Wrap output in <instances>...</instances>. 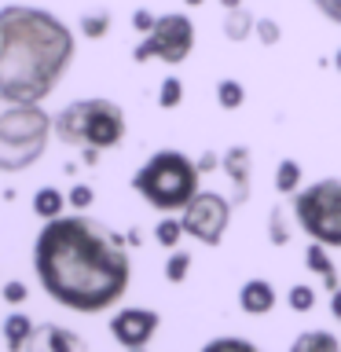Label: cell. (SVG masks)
I'll use <instances>...</instances> for the list:
<instances>
[{
    "label": "cell",
    "instance_id": "cell-6",
    "mask_svg": "<svg viewBox=\"0 0 341 352\" xmlns=\"http://www.w3.org/2000/svg\"><path fill=\"white\" fill-rule=\"evenodd\" d=\"M294 220L312 242H323L330 250H341V180L327 176L301 187L294 198Z\"/></svg>",
    "mask_w": 341,
    "mask_h": 352
},
{
    "label": "cell",
    "instance_id": "cell-1",
    "mask_svg": "<svg viewBox=\"0 0 341 352\" xmlns=\"http://www.w3.org/2000/svg\"><path fill=\"white\" fill-rule=\"evenodd\" d=\"M33 272L55 305L81 316L114 308L132 283L125 239L85 213L44 220L33 242Z\"/></svg>",
    "mask_w": 341,
    "mask_h": 352
},
{
    "label": "cell",
    "instance_id": "cell-21",
    "mask_svg": "<svg viewBox=\"0 0 341 352\" xmlns=\"http://www.w3.org/2000/svg\"><path fill=\"white\" fill-rule=\"evenodd\" d=\"M202 352H261L253 341L246 338H235V334H224V338H213V341H206Z\"/></svg>",
    "mask_w": 341,
    "mask_h": 352
},
{
    "label": "cell",
    "instance_id": "cell-31",
    "mask_svg": "<svg viewBox=\"0 0 341 352\" xmlns=\"http://www.w3.org/2000/svg\"><path fill=\"white\" fill-rule=\"evenodd\" d=\"M312 4L319 8V15H327L330 22H338V26H341V0H312Z\"/></svg>",
    "mask_w": 341,
    "mask_h": 352
},
{
    "label": "cell",
    "instance_id": "cell-32",
    "mask_svg": "<svg viewBox=\"0 0 341 352\" xmlns=\"http://www.w3.org/2000/svg\"><path fill=\"white\" fill-rule=\"evenodd\" d=\"M330 316H334L338 323H341V286H338L334 294H330Z\"/></svg>",
    "mask_w": 341,
    "mask_h": 352
},
{
    "label": "cell",
    "instance_id": "cell-9",
    "mask_svg": "<svg viewBox=\"0 0 341 352\" xmlns=\"http://www.w3.org/2000/svg\"><path fill=\"white\" fill-rule=\"evenodd\" d=\"M158 323H162V316L154 312V308H140V305L118 308V312L110 316V338L129 352L132 349H147L151 338L158 334Z\"/></svg>",
    "mask_w": 341,
    "mask_h": 352
},
{
    "label": "cell",
    "instance_id": "cell-2",
    "mask_svg": "<svg viewBox=\"0 0 341 352\" xmlns=\"http://www.w3.org/2000/svg\"><path fill=\"white\" fill-rule=\"evenodd\" d=\"M77 52L74 30L33 4L0 8V92L44 103L66 77Z\"/></svg>",
    "mask_w": 341,
    "mask_h": 352
},
{
    "label": "cell",
    "instance_id": "cell-17",
    "mask_svg": "<svg viewBox=\"0 0 341 352\" xmlns=\"http://www.w3.org/2000/svg\"><path fill=\"white\" fill-rule=\"evenodd\" d=\"M70 206L66 202V195L59 191V187H41L37 195H33V213H37L41 220H55L63 217V209Z\"/></svg>",
    "mask_w": 341,
    "mask_h": 352
},
{
    "label": "cell",
    "instance_id": "cell-28",
    "mask_svg": "<svg viewBox=\"0 0 341 352\" xmlns=\"http://www.w3.org/2000/svg\"><path fill=\"white\" fill-rule=\"evenodd\" d=\"M0 297H4L8 305H26V297H30V290H26V283H19V279H11V283H4V290H0Z\"/></svg>",
    "mask_w": 341,
    "mask_h": 352
},
{
    "label": "cell",
    "instance_id": "cell-25",
    "mask_svg": "<svg viewBox=\"0 0 341 352\" xmlns=\"http://www.w3.org/2000/svg\"><path fill=\"white\" fill-rule=\"evenodd\" d=\"M107 30H110V15H107V11H96V15H81V33H85L88 41L107 37Z\"/></svg>",
    "mask_w": 341,
    "mask_h": 352
},
{
    "label": "cell",
    "instance_id": "cell-33",
    "mask_svg": "<svg viewBox=\"0 0 341 352\" xmlns=\"http://www.w3.org/2000/svg\"><path fill=\"white\" fill-rule=\"evenodd\" d=\"M213 165H220L213 154H202V158H198V169H202V173H206V169H213Z\"/></svg>",
    "mask_w": 341,
    "mask_h": 352
},
{
    "label": "cell",
    "instance_id": "cell-13",
    "mask_svg": "<svg viewBox=\"0 0 341 352\" xmlns=\"http://www.w3.org/2000/svg\"><path fill=\"white\" fill-rule=\"evenodd\" d=\"M305 261H308V268H312L316 275H323V283L330 286V290H338V272H334V261H330V246H323V242H308V250H305Z\"/></svg>",
    "mask_w": 341,
    "mask_h": 352
},
{
    "label": "cell",
    "instance_id": "cell-14",
    "mask_svg": "<svg viewBox=\"0 0 341 352\" xmlns=\"http://www.w3.org/2000/svg\"><path fill=\"white\" fill-rule=\"evenodd\" d=\"M33 319L26 316V312H11L8 319H4V341H8V352H22L26 349V341H30V334H33Z\"/></svg>",
    "mask_w": 341,
    "mask_h": 352
},
{
    "label": "cell",
    "instance_id": "cell-19",
    "mask_svg": "<svg viewBox=\"0 0 341 352\" xmlns=\"http://www.w3.org/2000/svg\"><path fill=\"white\" fill-rule=\"evenodd\" d=\"M184 235H187V231H184V220L173 217V213H165V217L158 220V228H154V242H158V246H165V250H176Z\"/></svg>",
    "mask_w": 341,
    "mask_h": 352
},
{
    "label": "cell",
    "instance_id": "cell-8",
    "mask_svg": "<svg viewBox=\"0 0 341 352\" xmlns=\"http://www.w3.org/2000/svg\"><path fill=\"white\" fill-rule=\"evenodd\" d=\"M180 220H184V231L195 242H202V246H220V242H224V231L231 224V202L217 191H198L180 213Z\"/></svg>",
    "mask_w": 341,
    "mask_h": 352
},
{
    "label": "cell",
    "instance_id": "cell-18",
    "mask_svg": "<svg viewBox=\"0 0 341 352\" xmlns=\"http://www.w3.org/2000/svg\"><path fill=\"white\" fill-rule=\"evenodd\" d=\"M253 30H257V19H253L246 8H231L224 15V37L228 41H250Z\"/></svg>",
    "mask_w": 341,
    "mask_h": 352
},
{
    "label": "cell",
    "instance_id": "cell-12",
    "mask_svg": "<svg viewBox=\"0 0 341 352\" xmlns=\"http://www.w3.org/2000/svg\"><path fill=\"white\" fill-rule=\"evenodd\" d=\"M239 308L246 316H268L275 308V286L268 279H246L239 286Z\"/></svg>",
    "mask_w": 341,
    "mask_h": 352
},
{
    "label": "cell",
    "instance_id": "cell-26",
    "mask_svg": "<svg viewBox=\"0 0 341 352\" xmlns=\"http://www.w3.org/2000/svg\"><path fill=\"white\" fill-rule=\"evenodd\" d=\"M286 301H290L294 312H312L316 308V290L305 286V283H297V286H290V297H286Z\"/></svg>",
    "mask_w": 341,
    "mask_h": 352
},
{
    "label": "cell",
    "instance_id": "cell-22",
    "mask_svg": "<svg viewBox=\"0 0 341 352\" xmlns=\"http://www.w3.org/2000/svg\"><path fill=\"white\" fill-rule=\"evenodd\" d=\"M187 272H191V253L184 250H173L169 261H165V279H169L173 286H180L187 279Z\"/></svg>",
    "mask_w": 341,
    "mask_h": 352
},
{
    "label": "cell",
    "instance_id": "cell-16",
    "mask_svg": "<svg viewBox=\"0 0 341 352\" xmlns=\"http://www.w3.org/2000/svg\"><path fill=\"white\" fill-rule=\"evenodd\" d=\"M301 180H305V169L297 158H283L279 165H275V187H279V195L294 198L297 191H301Z\"/></svg>",
    "mask_w": 341,
    "mask_h": 352
},
{
    "label": "cell",
    "instance_id": "cell-15",
    "mask_svg": "<svg viewBox=\"0 0 341 352\" xmlns=\"http://www.w3.org/2000/svg\"><path fill=\"white\" fill-rule=\"evenodd\" d=\"M290 352H341V341L330 330H301L294 338Z\"/></svg>",
    "mask_w": 341,
    "mask_h": 352
},
{
    "label": "cell",
    "instance_id": "cell-35",
    "mask_svg": "<svg viewBox=\"0 0 341 352\" xmlns=\"http://www.w3.org/2000/svg\"><path fill=\"white\" fill-rule=\"evenodd\" d=\"M184 4H187V8H198V4H206V0H184Z\"/></svg>",
    "mask_w": 341,
    "mask_h": 352
},
{
    "label": "cell",
    "instance_id": "cell-30",
    "mask_svg": "<svg viewBox=\"0 0 341 352\" xmlns=\"http://www.w3.org/2000/svg\"><path fill=\"white\" fill-rule=\"evenodd\" d=\"M154 22H158V15H151L147 8L132 11V26H136V33H143V37H147V33L154 30Z\"/></svg>",
    "mask_w": 341,
    "mask_h": 352
},
{
    "label": "cell",
    "instance_id": "cell-27",
    "mask_svg": "<svg viewBox=\"0 0 341 352\" xmlns=\"http://www.w3.org/2000/svg\"><path fill=\"white\" fill-rule=\"evenodd\" d=\"M66 202H70V206L77 209V213H85V209L96 202V191H92L88 184H74L70 191H66Z\"/></svg>",
    "mask_w": 341,
    "mask_h": 352
},
{
    "label": "cell",
    "instance_id": "cell-7",
    "mask_svg": "<svg viewBox=\"0 0 341 352\" xmlns=\"http://www.w3.org/2000/svg\"><path fill=\"white\" fill-rule=\"evenodd\" d=\"M191 52H195V22L184 11H169V15H158L154 30L136 44L132 59L136 63L158 59L165 66H180V63H187Z\"/></svg>",
    "mask_w": 341,
    "mask_h": 352
},
{
    "label": "cell",
    "instance_id": "cell-5",
    "mask_svg": "<svg viewBox=\"0 0 341 352\" xmlns=\"http://www.w3.org/2000/svg\"><path fill=\"white\" fill-rule=\"evenodd\" d=\"M129 132L125 110L114 99L92 96V99H74L55 114V136L66 147H92V151H114Z\"/></svg>",
    "mask_w": 341,
    "mask_h": 352
},
{
    "label": "cell",
    "instance_id": "cell-23",
    "mask_svg": "<svg viewBox=\"0 0 341 352\" xmlns=\"http://www.w3.org/2000/svg\"><path fill=\"white\" fill-rule=\"evenodd\" d=\"M184 103V81L180 77H165L162 88H158V107L162 110H176Z\"/></svg>",
    "mask_w": 341,
    "mask_h": 352
},
{
    "label": "cell",
    "instance_id": "cell-34",
    "mask_svg": "<svg viewBox=\"0 0 341 352\" xmlns=\"http://www.w3.org/2000/svg\"><path fill=\"white\" fill-rule=\"evenodd\" d=\"M220 4H224V8L231 11V8H242V0H220Z\"/></svg>",
    "mask_w": 341,
    "mask_h": 352
},
{
    "label": "cell",
    "instance_id": "cell-36",
    "mask_svg": "<svg viewBox=\"0 0 341 352\" xmlns=\"http://www.w3.org/2000/svg\"><path fill=\"white\" fill-rule=\"evenodd\" d=\"M334 66H338V70H341V52H338V55H334Z\"/></svg>",
    "mask_w": 341,
    "mask_h": 352
},
{
    "label": "cell",
    "instance_id": "cell-10",
    "mask_svg": "<svg viewBox=\"0 0 341 352\" xmlns=\"http://www.w3.org/2000/svg\"><path fill=\"white\" fill-rule=\"evenodd\" d=\"M22 352H88V341L59 323H37Z\"/></svg>",
    "mask_w": 341,
    "mask_h": 352
},
{
    "label": "cell",
    "instance_id": "cell-29",
    "mask_svg": "<svg viewBox=\"0 0 341 352\" xmlns=\"http://www.w3.org/2000/svg\"><path fill=\"white\" fill-rule=\"evenodd\" d=\"M279 37H283L279 22L275 19H257V41L261 44H279Z\"/></svg>",
    "mask_w": 341,
    "mask_h": 352
},
{
    "label": "cell",
    "instance_id": "cell-4",
    "mask_svg": "<svg viewBox=\"0 0 341 352\" xmlns=\"http://www.w3.org/2000/svg\"><path fill=\"white\" fill-rule=\"evenodd\" d=\"M202 169L184 151H154L132 176V191L158 213H184L187 202L202 191Z\"/></svg>",
    "mask_w": 341,
    "mask_h": 352
},
{
    "label": "cell",
    "instance_id": "cell-24",
    "mask_svg": "<svg viewBox=\"0 0 341 352\" xmlns=\"http://www.w3.org/2000/svg\"><path fill=\"white\" fill-rule=\"evenodd\" d=\"M268 239H272V246H286V242H290V224H286L283 206H275L272 217H268Z\"/></svg>",
    "mask_w": 341,
    "mask_h": 352
},
{
    "label": "cell",
    "instance_id": "cell-20",
    "mask_svg": "<svg viewBox=\"0 0 341 352\" xmlns=\"http://www.w3.org/2000/svg\"><path fill=\"white\" fill-rule=\"evenodd\" d=\"M217 103L224 107V110H239L242 103H246V88H242V81L224 77V81L217 85Z\"/></svg>",
    "mask_w": 341,
    "mask_h": 352
},
{
    "label": "cell",
    "instance_id": "cell-11",
    "mask_svg": "<svg viewBox=\"0 0 341 352\" xmlns=\"http://www.w3.org/2000/svg\"><path fill=\"white\" fill-rule=\"evenodd\" d=\"M220 165H224V173H228V180H231V198L242 206L250 198V176H253V158H250V147H242V143H235V147H228V154L220 158Z\"/></svg>",
    "mask_w": 341,
    "mask_h": 352
},
{
    "label": "cell",
    "instance_id": "cell-3",
    "mask_svg": "<svg viewBox=\"0 0 341 352\" xmlns=\"http://www.w3.org/2000/svg\"><path fill=\"white\" fill-rule=\"evenodd\" d=\"M55 136V118L41 103H22L0 92V173L37 165Z\"/></svg>",
    "mask_w": 341,
    "mask_h": 352
}]
</instances>
